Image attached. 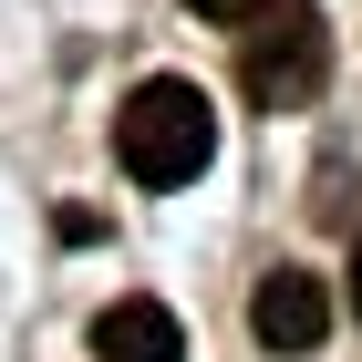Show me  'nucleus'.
Masks as SVG:
<instances>
[{
	"instance_id": "nucleus-1",
	"label": "nucleus",
	"mask_w": 362,
	"mask_h": 362,
	"mask_svg": "<svg viewBox=\"0 0 362 362\" xmlns=\"http://www.w3.org/2000/svg\"><path fill=\"white\" fill-rule=\"evenodd\" d=\"M228 42H238V93H249L259 114L321 104V83H332V31H321L310 0H249V11L228 21Z\"/></svg>"
},
{
	"instance_id": "nucleus-2",
	"label": "nucleus",
	"mask_w": 362,
	"mask_h": 362,
	"mask_svg": "<svg viewBox=\"0 0 362 362\" xmlns=\"http://www.w3.org/2000/svg\"><path fill=\"white\" fill-rule=\"evenodd\" d=\"M114 156H124L135 187H187V176H207V156H218L207 93H197L187 73H145V83L124 93V114H114Z\"/></svg>"
},
{
	"instance_id": "nucleus-3",
	"label": "nucleus",
	"mask_w": 362,
	"mask_h": 362,
	"mask_svg": "<svg viewBox=\"0 0 362 362\" xmlns=\"http://www.w3.org/2000/svg\"><path fill=\"white\" fill-rule=\"evenodd\" d=\"M249 332L269 341V352H321V332H332V290L310 269H269L249 300Z\"/></svg>"
},
{
	"instance_id": "nucleus-4",
	"label": "nucleus",
	"mask_w": 362,
	"mask_h": 362,
	"mask_svg": "<svg viewBox=\"0 0 362 362\" xmlns=\"http://www.w3.org/2000/svg\"><path fill=\"white\" fill-rule=\"evenodd\" d=\"M93 362H187V321L166 300H104L93 310Z\"/></svg>"
},
{
	"instance_id": "nucleus-5",
	"label": "nucleus",
	"mask_w": 362,
	"mask_h": 362,
	"mask_svg": "<svg viewBox=\"0 0 362 362\" xmlns=\"http://www.w3.org/2000/svg\"><path fill=\"white\" fill-rule=\"evenodd\" d=\"M187 11H207V21H238V11H249V0H187Z\"/></svg>"
},
{
	"instance_id": "nucleus-6",
	"label": "nucleus",
	"mask_w": 362,
	"mask_h": 362,
	"mask_svg": "<svg viewBox=\"0 0 362 362\" xmlns=\"http://www.w3.org/2000/svg\"><path fill=\"white\" fill-rule=\"evenodd\" d=\"M352 321H362V238H352Z\"/></svg>"
}]
</instances>
